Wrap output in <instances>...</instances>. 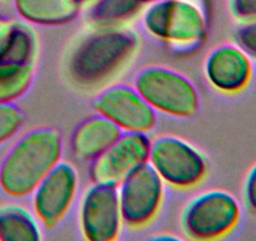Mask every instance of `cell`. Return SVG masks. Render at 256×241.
<instances>
[{"label":"cell","mask_w":256,"mask_h":241,"mask_svg":"<svg viewBox=\"0 0 256 241\" xmlns=\"http://www.w3.org/2000/svg\"><path fill=\"white\" fill-rule=\"evenodd\" d=\"M138 48V34L128 26L92 28L70 53L68 76L78 87L97 88L122 72Z\"/></svg>","instance_id":"6da1fadb"},{"label":"cell","mask_w":256,"mask_h":241,"mask_svg":"<svg viewBox=\"0 0 256 241\" xmlns=\"http://www.w3.org/2000/svg\"><path fill=\"white\" fill-rule=\"evenodd\" d=\"M63 150V137L54 127H34L20 134L0 162V190L12 198L30 196L62 161Z\"/></svg>","instance_id":"7a4b0ae2"},{"label":"cell","mask_w":256,"mask_h":241,"mask_svg":"<svg viewBox=\"0 0 256 241\" xmlns=\"http://www.w3.org/2000/svg\"><path fill=\"white\" fill-rule=\"evenodd\" d=\"M142 26L171 50L188 54L205 42L208 16L202 0H156L144 6Z\"/></svg>","instance_id":"3957f363"},{"label":"cell","mask_w":256,"mask_h":241,"mask_svg":"<svg viewBox=\"0 0 256 241\" xmlns=\"http://www.w3.org/2000/svg\"><path fill=\"white\" fill-rule=\"evenodd\" d=\"M241 212V204L234 194L211 188L187 201L180 226L191 241H220L238 228Z\"/></svg>","instance_id":"277c9868"},{"label":"cell","mask_w":256,"mask_h":241,"mask_svg":"<svg viewBox=\"0 0 256 241\" xmlns=\"http://www.w3.org/2000/svg\"><path fill=\"white\" fill-rule=\"evenodd\" d=\"M134 87L156 113L191 118L200 110V93L186 74L164 66H147L134 76Z\"/></svg>","instance_id":"5b68a950"},{"label":"cell","mask_w":256,"mask_h":241,"mask_svg":"<svg viewBox=\"0 0 256 241\" xmlns=\"http://www.w3.org/2000/svg\"><path fill=\"white\" fill-rule=\"evenodd\" d=\"M148 164L164 185L176 190L196 188L208 172V160L201 150L174 134H162L151 140Z\"/></svg>","instance_id":"8992f818"},{"label":"cell","mask_w":256,"mask_h":241,"mask_svg":"<svg viewBox=\"0 0 256 241\" xmlns=\"http://www.w3.org/2000/svg\"><path fill=\"white\" fill-rule=\"evenodd\" d=\"M78 225L84 241H117L124 225L117 188L90 184L80 200Z\"/></svg>","instance_id":"52a82bcc"},{"label":"cell","mask_w":256,"mask_h":241,"mask_svg":"<svg viewBox=\"0 0 256 241\" xmlns=\"http://www.w3.org/2000/svg\"><path fill=\"white\" fill-rule=\"evenodd\" d=\"M151 140L148 134L122 132L100 156L90 162V181L118 188L128 176L148 164Z\"/></svg>","instance_id":"ba28073f"},{"label":"cell","mask_w":256,"mask_h":241,"mask_svg":"<svg viewBox=\"0 0 256 241\" xmlns=\"http://www.w3.org/2000/svg\"><path fill=\"white\" fill-rule=\"evenodd\" d=\"M93 108L122 132L150 134L156 126L157 113L134 86H107L93 100Z\"/></svg>","instance_id":"9c48e42d"},{"label":"cell","mask_w":256,"mask_h":241,"mask_svg":"<svg viewBox=\"0 0 256 241\" xmlns=\"http://www.w3.org/2000/svg\"><path fill=\"white\" fill-rule=\"evenodd\" d=\"M166 185L150 164L141 167L117 188L123 222L131 228L150 225L158 215Z\"/></svg>","instance_id":"30bf717a"},{"label":"cell","mask_w":256,"mask_h":241,"mask_svg":"<svg viewBox=\"0 0 256 241\" xmlns=\"http://www.w3.org/2000/svg\"><path fill=\"white\" fill-rule=\"evenodd\" d=\"M78 191L80 174L74 164L58 162L30 195L33 212L44 226H56L70 212Z\"/></svg>","instance_id":"8fae6325"},{"label":"cell","mask_w":256,"mask_h":241,"mask_svg":"<svg viewBox=\"0 0 256 241\" xmlns=\"http://www.w3.org/2000/svg\"><path fill=\"white\" fill-rule=\"evenodd\" d=\"M252 62V59L235 42L218 44L206 56L204 74L216 92L235 96L250 84L254 76Z\"/></svg>","instance_id":"7c38bea8"},{"label":"cell","mask_w":256,"mask_h":241,"mask_svg":"<svg viewBox=\"0 0 256 241\" xmlns=\"http://www.w3.org/2000/svg\"><path fill=\"white\" fill-rule=\"evenodd\" d=\"M122 134L120 128L100 113L80 120L70 141V154L76 160L92 162L103 154Z\"/></svg>","instance_id":"4fadbf2b"},{"label":"cell","mask_w":256,"mask_h":241,"mask_svg":"<svg viewBox=\"0 0 256 241\" xmlns=\"http://www.w3.org/2000/svg\"><path fill=\"white\" fill-rule=\"evenodd\" d=\"M23 22L36 26H62L74 20L80 6L76 0H14Z\"/></svg>","instance_id":"5bb4252c"},{"label":"cell","mask_w":256,"mask_h":241,"mask_svg":"<svg viewBox=\"0 0 256 241\" xmlns=\"http://www.w3.org/2000/svg\"><path fill=\"white\" fill-rule=\"evenodd\" d=\"M0 241H43L42 222L26 206L0 205Z\"/></svg>","instance_id":"9a60e30c"},{"label":"cell","mask_w":256,"mask_h":241,"mask_svg":"<svg viewBox=\"0 0 256 241\" xmlns=\"http://www.w3.org/2000/svg\"><path fill=\"white\" fill-rule=\"evenodd\" d=\"M144 6V0H94L88 6L86 20L90 28L126 26Z\"/></svg>","instance_id":"2e32d148"},{"label":"cell","mask_w":256,"mask_h":241,"mask_svg":"<svg viewBox=\"0 0 256 241\" xmlns=\"http://www.w3.org/2000/svg\"><path fill=\"white\" fill-rule=\"evenodd\" d=\"M34 64L0 59V103H16L33 83Z\"/></svg>","instance_id":"e0dca14e"},{"label":"cell","mask_w":256,"mask_h":241,"mask_svg":"<svg viewBox=\"0 0 256 241\" xmlns=\"http://www.w3.org/2000/svg\"><path fill=\"white\" fill-rule=\"evenodd\" d=\"M36 54H38V36L34 29L26 22L14 20L2 59L34 64Z\"/></svg>","instance_id":"ac0fdd59"},{"label":"cell","mask_w":256,"mask_h":241,"mask_svg":"<svg viewBox=\"0 0 256 241\" xmlns=\"http://www.w3.org/2000/svg\"><path fill=\"white\" fill-rule=\"evenodd\" d=\"M26 116L16 103H0V146L20 134Z\"/></svg>","instance_id":"d6986e66"},{"label":"cell","mask_w":256,"mask_h":241,"mask_svg":"<svg viewBox=\"0 0 256 241\" xmlns=\"http://www.w3.org/2000/svg\"><path fill=\"white\" fill-rule=\"evenodd\" d=\"M234 42L246 52L252 60H256V19L240 23L234 34Z\"/></svg>","instance_id":"ffe728a7"},{"label":"cell","mask_w":256,"mask_h":241,"mask_svg":"<svg viewBox=\"0 0 256 241\" xmlns=\"http://www.w3.org/2000/svg\"><path fill=\"white\" fill-rule=\"evenodd\" d=\"M228 10L238 23L256 19V0H228Z\"/></svg>","instance_id":"44dd1931"},{"label":"cell","mask_w":256,"mask_h":241,"mask_svg":"<svg viewBox=\"0 0 256 241\" xmlns=\"http://www.w3.org/2000/svg\"><path fill=\"white\" fill-rule=\"evenodd\" d=\"M242 201L245 208L256 216V162L250 167L244 178Z\"/></svg>","instance_id":"7402d4cb"},{"label":"cell","mask_w":256,"mask_h":241,"mask_svg":"<svg viewBox=\"0 0 256 241\" xmlns=\"http://www.w3.org/2000/svg\"><path fill=\"white\" fill-rule=\"evenodd\" d=\"M14 20L4 16H0V59L3 56L6 50V43H8L9 36H10L12 28H13Z\"/></svg>","instance_id":"603a6c76"},{"label":"cell","mask_w":256,"mask_h":241,"mask_svg":"<svg viewBox=\"0 0 256 241\" xmlns=\"http://www.w3.org/2000/svg\"><path fill=\"white\" fill-rule=\"evenodd\" d=\"M146 241H187V240H184V238H181V236L174 235V234L160 232V234H154V235L148 236Z\"/></svg>","instance_id":"cb8c5ba5"},{"label":"cell","mask_w":256,"mask_h":241,"mask_svg":"<svg viewBox=\"0 0 256 241\" xmlns=\"http://www.w3.org/2000/svg\"><path fill=\"white\" fill-rule=\"evenodd\" d=\"M76 2H77V3L82 6H90V4L93 3L94 0H76Z\"/></svg>","instance_id":"d4e9b609"},{"label":"cell","mask_w":256,"mask_h":241,"mask_svg":"<svg viewBox=\"0 0 256 241\" xmlns=\"http://www.w3.org/2000/svg\"><path fill=\"white\" fill-rule=\"evenodd\" d=\"M144 2L146 4H148V3H152V2H156V0H144Z\"/></svg>","instance_id":"484cf974"}]
</instances>
